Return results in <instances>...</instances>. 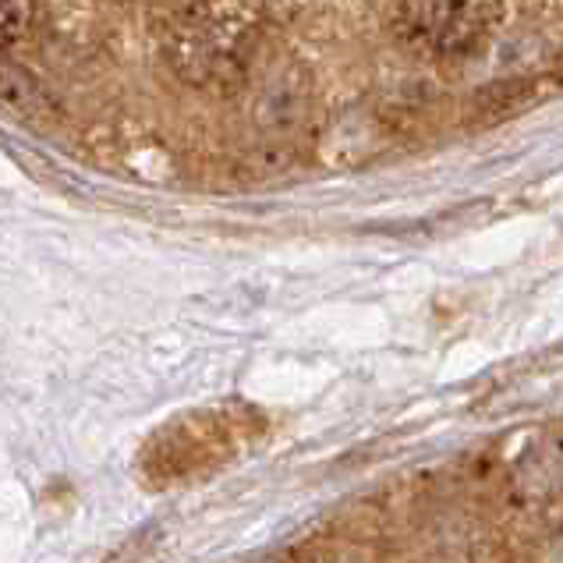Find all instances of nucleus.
I'll list each match as a JSON object with an SVG mask.
<instances>
[{"instance_id": "f03ea898", "label": "nucleus", "mask_w": 563, "mask_h": 563, "mask_svg": "<svg viewBox=\"0 0 563 563\" xmlns=\"http://www.w3.org/2000/svg\"><path fill=\"white\" fill-rule=\"evenodd\" d=\"M400 36L437 57L472 51L486 29L482 0H405L397 14Z\"/></svg>"}, {"instance_id": "20e7f679", "label": "nucleus", "mask_w": 563, "mask_h": 563, "mask_svg": "<svg viewBox=\"0 0 563 563\" xmlns=\"http://www.w3.org/2000/svg\"><path fill=\"white\" fill-rule=\"evenodd\" d=\"M0 110L22 121H46L54 114V103L22 64L0 57Z\"/></svg>"}, {"instance_id": "39448f33", "label": "nucleus", "mask_w": 563, "mask_h": 563, "mask_svg": "<svg viewBox=\"0 0 563 563\" xmlns=\"http://www.w3.org/2000/svg\"><path fill=\"white\" fill-rule=\"evenodd\" d=\"M36 25V0H0V51L29 36Z\"/></svg>"}, {"instance_id": "7ed1b4c3", "label": "nucleus", "mask_w": 563, "mask_h": 563, "mask_svg": "<svg viewBox=\"0 0 563 563\" xmlns=\"http://www.w3.org/2000/svg\"><path fill=\"white\" fill-rule=\"evenodd\" d=\"M305 107H309V78L298 64H277L255 89L252 121L263 135H291L305 121Z\"/></svg>"}, {"instance_id": "f257e3e1", "label": "nucleus", "mask_w": 563, "mask_h": 563, "mask_svg": "<svg viewBox=\"0 0 563 563\" xmlns=\"http://www.w3.org/2000/svg\"><path fill=\"white\" fill-rule=\"evenodd\" d=\"M266 32L263 0H196L167 36V64L199 92L245 86Z\"/></svg>"}]
</instances>
